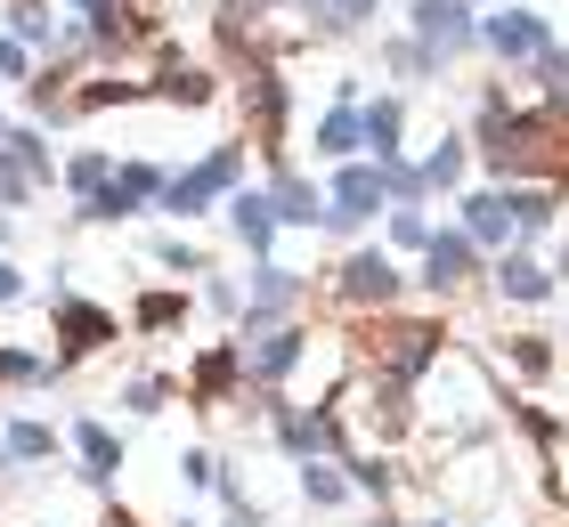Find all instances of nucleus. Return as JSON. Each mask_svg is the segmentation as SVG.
<instances>
[{"instance_id":"nucleus-1","label":"nucleus","mask_w":569,"mask_h":527,"mask_svg":"<svg viewBox=\"0 0 569 527\" xmlns=\"http://www.w3.org/2000/svg\"><path fill=\"white\" fill-rule=\"evenodd\" d=\"M448 349V325H431V316H391V308H367L350 325V357L358 374L391 382V389H416L431 374V357Z\"/></svg>"},{"instance_id":"nucleus-2","label":"nucleus","mask_w":569,"mask_h":527,"mask_svg":"<svg viewBox=\"0 0 569 527\" xmlns=\"http://www.w3.org/2000/svg\"><path fill=\"white\" fill-rule=\"evenodd\" d=\"M49 325H58V349H49L58 374H73L82 357H98V349H114V341H122V316H114V308L73 301V293H58V316H49Z\"/></svg>"},{"instance_id":"nucleus-3","label":"nucleus","mask_w":569,"mask_h":527,"mask_svg":"<svg viewBox=\"0 0 569 527\" xmlns=\"http://www.w3.org/2000/svg\"><path fill=\"white\" fill-rule=\"evenodd\" d=\"M237 179H244V146L228 139V146H212V154H203L196 171L163 179V211H171V220H203V211H212V195H228Z\"/></svg>"},{"instance_id":"nucleus-4","label":"nucleus","mask_w":569,"mask_h":527,"mask_svg":"<svg viewBox=\"0 0 569 527\" xmlns=\"http://www.w3.org/2000/svg\"><path fill=\"white\" fill-rule=\"evenodd\" d=\"M497 487H505V470L488 446L472 438H456V463L439 470V495H448V511H480V504H497Z\"/></svg>"},{"instance_id":"nucleus-5","label":"nucleus","mask_w":569,"mask_h":527,"mask_svg":"<svg viewBox=\"0 0 569 527\" xmlns=\"http://www.w3.org/2000/svg\"><path fill=\"white\" fill-rule=\"evenodd\" d=\"M472 276H480V244H472L463 227H431V235H423V284L448 301V293H463Z\"/></svg>"},{"instance_id":"nucleus-6","label":"nucleus","mask_w":569,"mask_h":527,"mask_svg":"<svg viewBox=\"0 0 569 527\" xmlns=\"http://www.w3.org/2000/svg\"><path fill=\"white\" fill-rule=\"evenodd\" d=\"M237 389H244V349H237V341H212V349L188 357V398H196L203 414H220Z\"/></svg>"},{"instance_id":"nucleus-7","label":"nucleus","mask_w":569,"mask_h":527,"mask_svg":"<svg viewBox=\"0 0 569 527\" xmlns=\"http://www.w3.org/2000/svg\"><path fill=\"white\" fill-rule=\"evenodd\" d=\"M333 293H342L350 308H391L399 301V260L391 252H350L342 276H333Z\"/></svg>"},{"instance_id":"nucleus-8","label":"nucleus","mask_w":569,"mask_h":527,"mask_svg":"<svg viewBox=\"0 0 569 527\" xmlns=\"http://www.w3.org/2000/svg\"><path fill=\"white\" fill-rule=\"evenodd\" d=\"M416 41L431 58H456V49L480 41V17L463 9V0H416Z\"/></svg>"},{"instance_id":"nucleus-9","label":"nucleus","mask_w":569,"mask_h":527,"mask_svg":"<svg viewBox=\"0 0 569 527\" xmlns=\"http://www.w3.org/2000/svg\"><path fill=\"white\" fill-rule=\"evenodd\" d=\"M139 195H163V171L154 163H122V171H107L98 195H82V220H131Z\"/></svg>"},{"instance_id":"nucleus-10","label":"nucleus","mask_w":569,"mask_h":527,"mask_svg":"<svg viewBox=\"0 0 569 527\" xmlns=\"http://www.w3.org/2000/svg\"><path fill=\"white\" fill-rule=\"evenodd\" d=\"M333 211H326V227H358V220H375L382 211V171L375 163H342L333 171V195H326Z\"/></svg>"},{"instance_id":"nucleus-11","label":"nucleus","mask_w":569,"mask_h":527,"mask_svg":"<svg viewBox=\"0 0 569 527\" xmlns=\"http://www.w3.org/2000/svg\"><path fill=\"white\" fill-rule=\"evenodd\" d=\"M73 455H82V479H90V487H114V470L131 463V446H122L114 422L82 414V422H73Z\"/></svg>"},{"instance_id":"nucleus-12","label":"nucleus","mask_w":569,"mask_h":527,"mask_svg":"<svg viewBox=\"0 0 569 527\" xmlns=\"http://www.w3.org/2000/svg\"><path fill=\"white\" fill-rule=\"evenodd\" d=\"M553 293H561V276L546 268V260H521V252L497 260V301H512V308H546Z\"/></svg>"},{"instance_id":"nucleus-13","label":"nucleus","mask_w":569,"mask_h":527,"mask_svg":"<svg viewBox=\"0 0 569 527\" xmlns=\"http://www.w3.org/2000/svg\"><path fill=\"white\" fill-rule=\"evenodd\" d=\"M480 41H488V49H497V58L512 65V58H537V49H546L553 33H546V24H537L529 9H497V17L480 24Z\"/></svg>"},{"instance_id":"nucleus-14","label":"nucleus","mask_w":569,"mask_h":527,"mask_svg":"<svg viewBox=\"0 0 569 527\" xmlns=\"http://www.w3.org/2000/svg\"><path fill=\"white\" fill-rule=\"evenodd\" d=\"M497 374H505V382H521V389H546V382H553V341L512 333L505 349H497Z\"/></svg>"},{"instance_id":"nucleus-15","label":"nucleus","mask_w":569,"mask_h":527,"mask_svg":"<svg viewBox=\"0 0 569 527\" xmlns=\"http://www.w3.org/2000/svg\"><path fill=\"white\" fill-rule=\"evenodd\" d=\"M269 211H277V227H326V195L309 188V179H293V171L269 188Z\"/></svg>"},{"instance_id":"nucleus-16","label":"nucleus","mask_w":569,"mask_h":527,"mask_svg":"<svg viewBox=\"0 0 569 527\" xmlns=\"http://www.w3.org/2000/svg\"><path fill=\"white\" fill-rule=\"evenodd\" d=\"M463 235H472V244H512V203L497 188L463 195Z\"/></svg>"},{"instance_id":"nucleus-17","label":"nucleus","mask_w":569,"mask_h":527,"mask_svg":"<svg viewBox=\"0 0 569 527\" xmlns=\"http://www.w3.org/2000/svg\"><path fill=\"white\" fill-rule=\"evenodd\" d=\"M228 220H237V235L252 244V260H269V244H277V211H269V195L237 188V195H228Z\"/></svg>"},{"instance_id":"nucleus-18","label":"nucleus","mask_w":569,"mask_h":527,"mask_svg":"<svg viewBox=\"0 0 569 527\" xmlns=\"http://www.w3.org/2000/svg\"><path fill=\"white\" fill-rule=\"evenodd\" d=\"M154 90H163V98H188V105H203V98H212V73H203L196 58H179V49H163V65H154Z\"/></svg>"},{"instance_id":"nucleus-19","label":"nucleus","mask_w":569,"mask_h":527,"mask_svg":"<svg viewBox=\"0 0 569 527\" xmlns=\"http://www.w3.org/2000/svg\"><path fill=\"white\" fill-rule=\"evenodd\" d=\"M0 446H9V463H49L58 455V430L33 414H17V422H0Z\"/></svg>"},{"instance_id":"nucleus-20","label":"nucleus","mask_w":569,"mask_h":527,"mask_svg":"<svg viewBox=\"0 0 569 527\" xmlns=\"http://www.w3.org/2000/svg\"><path fill=\"white\" fill-rule=\"evenodd\" d=\"M358 146H367V130H358V114H350V105H333V114L318 122V154H326V163H350Z\"/></svg>"},{"instance_id":"nucleus-21","label":"nucleus","mask_w":569,"mask_h":527,"mask_svg":"<svg viewBox=\"0 0 569 527\" xmlns=\"http://www.w3.org/2000/svg\"><path fill=\"white\" fill-rule=\"evenodd\" d=\"M358 130H367L375 163H391V154H399V130H407V114H399L391 98H382V105H367V114H358Z\"/></svg>"},{"instance_id":"nucleus-22","label":"nucleus","mask_w":569,"mask_h":527,"mask_svg":"<svg viewBox=\"0 0 569 527\" xmlns=\"http://www.w3.org/2000/svg\"><path fill=\"white\" fill-rule=\"evenodd\" d=\"M131 325H139V333H171V325H188V293H147V301L131 308Z\"/></svg>"},{"instance_id":"nucleus-23","label":"nucleus","mask_w":569,"mask_h":527,"mask_svg":"<svg viewBox=\"0 0 569 527\" xmlns=\"http://www.w3.org/2000/svg\"><path fill=\"white\" fill-rule=\"evenodd\" d=\"M114 398H122V414H163V406H171V382H163V374H131Z\"/></svg>"},{"instance_id":"nucleus-24","label":"nucleus","mask_w":569,"mask_h":527,"mask_svg":"<svg viewBox=\"0 0 569 527\" xmlns=\"http://www.w3.org/2000/svg\"><path fill=\"white\" fill-rule=\"evenodd\" d=\"M463 163H472V146H463V139H439V146H431V163H423V188H456Z\"/></svg>"},{"instance_id":"nucleus-25","label":"nucleus","mask_w":569,"mask_h":527,"mask_svg":"<svg viewBox=\"0 0 569 527\" xmlns=\"http://www.w3.org/2000/svg\"><path fill=\"white\" fill-rule=\"evenodd\" d=\"M301 495L309 504H350V479L333 463H301Z\"/></svg>"},{"instance_id":"nucleus-26","label":"nucleus","mask_w":569,"mask_h":527,"mask_svg":"<svg viewBox=\"0 0 569 527\" xmlns=\"http://www.w3.org/2000/svg\"><path fill=\"white\" fill-rule=\"evenodd\" d=\"M179 487H188V495L220 487V455H212V446H188V455H179Z\"/></svg>"},{"instance_id":"nucleus-27","label":"nucleus","mask_w":569,"mask_h":527,"mask_svg":"<svg viewBox=\"0 0 569 527\" xmlns=\"http://www.w3.org/2000/svg\"><path fill=\"white\" fill-rule=\"evenodd\" d=\"M382 65H391V73H407V82H423V73H431L439 58H431L423 41H391V49H382Z\"/></svg>"},{"instance_id":"nucleus-28","label":"nucleus","mask_w":569,"mask_h":527,"mask_svg":"<svg viewBox=\"0 0 569 527\" xmlns=\"http://www.w3.org/2000/svg\"><path fill=\"white\" fill-rule=\"evenodd\" d=\"M423 235H431L423 203H399V211H391V244H399V252H423Z\"/></svg>"},{"instance_id":"nucleus-29","label":"nucleus","mask_w":569,"mask_h":527,"mask_svg":"<svg viewBox=\"0 0 569 527\" xmlns=\"http://www.w3.org/2000/svg\"><path fill=\"white\" fill-rule=\"evenodd\" d=\"M107 171H114L107 154H73V163H66V188H73V195H98V188H107Z\"/></svg>"},{"instance_id":"nucleus-30","label":"nucleus","mask_w":569,"mask_h":527,"mask_svg":"<svg viewBox=\"0 0 569 527\" xmlns=\"http://www.w3.org/2000/svg\"><path fill=\"white\" fill-rule=\"evenodd\" d=\"M154 268H171V276H203L212 260H203L196 244H154Z\"/></svg>"},{"instance_id":"nucleus-31","label":"nucleus","mask_w":569,"mask_h":527,"mask_svg":"<svg viewBox=\"0 0 569 527\" xmlns=\"http://www.w3.org/2000/svg\"><path fill=\"white\" fill-rule=\"evenodd\" d=\"M375 17V0H326V24L333 33H350V24H367Z\"/></svg>"},{"instance_id":"nucleus-32","label":"nucleus","mask_w":569,"mask_h":527,"mask_svg":"<svg viewBox=\"0 0 569 527\" xmlns=\"http://www.w3.org/2000/svg\"><path fill=\"white\" fill-rule=\"evenodd\" d=\"M24 195H33V179H24V171L9 163V154H0V203H9V211H17Z\"/></svg>"},{"instance_id":"nucleus-33","label":"nucleus","mask_w":569,"mask_h":527,"mask_svg":"<svg viewBox=\"0 0 569 527\" xmlns=\"http://www.w3.org/2000/svg\"><path fill=\"white\" fill-rule=\"evenodd\" d=\"M203 301H212L220 316H237V301H244V293H237V284H228V276H203Z\"/></svg>"},{"instance_id":"nucleus-34","label":"nucleus","mask_w":569,"mask_h":527,"mask_svg":"<svg viewBox=\"0 0 569 527\" xmlns=\"http://www.w3.org/2000/svg\"><path fill=\"white\" fill-rule=\"evenodd\" d=\"M9 73H24V49H17L9 33H0V82H9Z\"/></svg>"},{"instance_id":"nucleus-35","label":"nucleus","mask_w":569,"mask_h":527,"mask_svg":"<svg viewBox=\"0 0 569 527\" xmlns=\"http://www.w3.org/2000/svg\"><path fill=\"white\" fill-rule=\"evenodd\" d=\"M17 293H24V276H17V268H9V260H0V308H9V301H17Z\"/></svg>"},{"instance_id":"nucleus-36","label":"nucleus","mask_w":569,"mask_h":527,"mask_svg":"<svg viewBox=\"0 0 569 527\" xmlns=\"http://www.w3.org/2000/svg\"><path fill=\"white\" fill-rule=\"evenodd\" d=\"M107 527H147V519H139V511H122V504H114V511H107Z\"/></svg>"},{"instance_id":"nucleus-37","label":"nucleus","mask_w":569,"mask_h":527,"mask_svg":"<svg viewBox=\"0 0 569 527\" xmlns=\"http://www.w3.org/2000/svg\"><path fill=\"white\" fill-rule=\"evenodd\" d=\"M407 527H456V511H431V519H407Z\"/></svg>"},{"instance_id":"nucleus-38","label":"nucleus","mask_w":569,"mask_h":527,"mask_svg":"<svg viewBox=\"0 0 569 527\" xmlns=\"http://www.w3.org/2000/svg\"><path fill=\"white\" fill-rule=\"evenodd\" d=\"M367 527H407V519H399V511H375V519H367Z\"/></svg>"},{"instance_id":"nucleus-39","label":"nucleus","mask_w":569,"mask_h":527,"mask_svg":"<svg viewBox=\"0 0 569 527\" xmlns=\"http://www.w3.org/2000/svg\"><path fill=\"white\" fill-rule=\"evenodd\" d=\"M73 9H90V17H98V9H107V0H73Z\"/></svg>"},{"instance_id":"nucleus-40","label":"nucleus","mask_w":569,"mask_h":527,"mask_svg":"<svg viewBox=\"0 0 569 527\" xmlns=\"http://www.w3.org/2000/svg\"><path fill=\"white\" fill-rule=\"evenodd\" d=\"M0 244H9V220H0Z\"/></svg>"},{"instance_id":"nucleus-41","label":"nucleus","mask_w":569,"mask_h":527,"mask_svg":"<svg viewBox=\"0 0 569 527\" xmlns=\"http://www.w3.org/2000/svg\"><path fill=\"white\" fill-rule=\"evenodd\" d=\"M0 470H9V446H0Z\"/></svg>"},{"instance_id":"nucleus-42","label":"nucleus","mask_w":569,"mask_h":527,"mask_svg":"<svg viewBox=\"0 0 569 527\" xmlns=\"http://www.w3.org/2000/svg\"><path fill=\"white\" fill-rule=\"evenodd\" d=\"M269 9H284V0H269Z\"/></svg>"},{"instance_id":"nucleus-43","label":"nucleus","mask_w":569,"mask_h":527,"mask_svg":"<svg viewBox=\"0 0 569 527\" xmlns=\"http://www.w3.org/2000/svg\"><path fill=\"white\" fill-rule=\"evenodd\" d=\"M0 130H9V122H0Z\"/></svg>"}]
</instances>
